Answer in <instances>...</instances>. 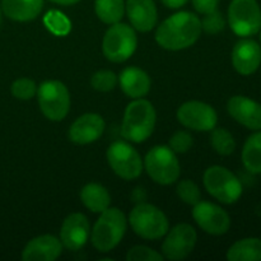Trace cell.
I'll list each match as a JSON object with an SVG mask.
<instances>
[{"mask_svg": "<svg viewBox=\"0 0 261 261\" xmlns=\"http://www.w3.org/2000/svg\"><path fill=\"white\" fill-rule=\"evenodd\" d=\"M193 145V137L188 132H177L171 137L170 148L175 153H186Z\"/></svg>", "mask_w": 261, "mask_h": 261, "instance_id": "33", "label": "cell"}, {"mask_svg": "<svg viewBox=\"0 0 261 261\" xmlns=\"http://www.w3.org/2000/svg\"><path fill=\"white\" fill-rule=\"evenodd\" d=\"M177 120L189 129L212 132L216 127L218 116L211 105L200 101H189L178 109Z\"/></svg>", "mask_w": 261, "mask_h": 261, "instance_id": "12", "label": "cell"}, {"mask_svg": "<svg viewBox=\"0 0 261 261\" xmlns=\"http://www.w3.org/2000/svg\"><path fill=\"white\" fill-rule=\"evenodd\" d=\"M137 46L138 37L134 28L119 22L112 24L105 33L102 51L112 63H122L135 53Z\"/></svg>", "mask_w": 261, "mask_h": 261, "instance_id": "6", "label": "cell"}, {"mask_svg": "<svg viewBox=\"0 0 261 261\" xmlns=\"http://www.w3.org/2000/svg\"><path fill=\"white\" fill-rule=\"evenodd\" d=\"M193 217L198 226L206 233L221 236L228 232L231 218L224 209L209 201H199L194 205Z\"/></svg>", "mask_w": 261, "mask_h": 261, "instance_id": "13", "label": "cell"}, {"mask_svg": "<svg viewBox=\"0 0 261 261\" xmlns=\"http://www.w3.org/2000/svg\"><path fill=\"white\" fill-rule=\"evenodd\" d=\"M161 2L170 9H178V8L184 7L189 0H161Z\"/></svg>", "mask_w": 261, "mask_h": 261, "instance_id": "35", "label": "cell"}, {"mask_svg": "<svg viewBox=\"0 0 261 261\" xmlns=\"http://www.w3.org/2000/svg\"><path fill=\"white\" fill-rule=\"evenodd\" d=\"M211 144L218 154L229 155L236 149V142L231 133L223 127H214L211 135Z\"/></svg>", "mask_w": 261, "mask_h": 261, "instance_id": "26", "label": "cell"}, {"mask_svg": "<svg viewBox=\"0 0 261 261\" xmlns=\"http://www.w3.org/2000/svg\"><path fill=\"white\" fill-rule=\"evenodd\" d=\"M126 217L120 209L107 208L97 219L91 232L92 245L101 252H109L121 242L126 232Z\"/></svg>", "mask_w": 261, "mask_h": 261, "instance_id": "3", "label": "cell"}, {"mask_svg": "<svg viewBox=\"0 0 261 261\" xmlns=\"http://www.w3.org/2000/svg\"><path fill=\"white\" fill-rule=\"evenodd\" d=\"M155 110L149 101L137 98L126 106L121 125L124 139L142 143L152 135L155 126Z\"/></svg>", "mask_w": 261, "mask_h": 261, "instance_id": "2", "label": "cell"}, {"mask_svg": "<svg viewBox=\"0 0 261 261\" xmlns=\"http://www.w3.org/2000/svg\"><path fill=\"white\" fill-rule=\"evenodd\" d=\"M63 244L55 236L42 234L31 240L22 251L24 261H54L61 255Z\"/></svg>", "mask_w": 261, "mask_h": 261, "instance_id": "19", "label": "cell"}, {"mask_svg": "<svg viewBox=\"0 0 261 261\" xmlns=\"http://www.w3.org/2000/svg\"><path fill=\"white\" fill-rule=\"evenodd\" d=\"M107 161L117 176L124 180H134L143 171L140 154L134 147L124 140L114 142L107 149Z\"/></svg>", "mask_w": 261, "mask_h": 261, "instance_id": "10", "label": "cell"}, {"mask_svg": "<svg viewBox=\"0 0 261 261\" xmlns=\"http://www.w3.org/2000/svg\"><path fill=\"white\" fill-rule=\"evenodd\" d=\"M43 8V0H3L2 9L9 19L28 22L38 17Z\"/></svg>", "mask_w": 261, "mask_h": 261, "instance_id": "21", "label": "cell"}, {"mask_svg": "<svg viewBox=\"0 0 261 261\" xmlns=\"http://www.w3.org/2000/svg\"><path fill=\"white\" fill-rule=\"evenodd\" d=\"M81 200L93 213H102L111 204V196L103 186L92 182L81 190Z\"/></svg>", "mask_w": 261, "mask_h": 261, "instance_id": "22", "label": "cell"}, {"mask_svg": "<svg viewBox=\"0 0 261 261\" xmlns=\"http://www.w3.org/2000/svg\"><path fill=\"white\" fill-rule=\"evenodd\" d=\"M45 23L47 28H50L54 33H58V35H64L70 30V22L66 19L65 15L56 12V10H53V12L46 14Z\"/></svg>", "mask_w": 261, "mask_h": 261, "instance_id": "31", "label": "cell"}, {"mask_svg": "<svg viewBox=\"0 0 261 261\" xmlns=\"http://www.w3.org/2000/svg\"><path fill=\"white\" fill-rule=\"evenodd\" d=\"M229 115L250 130H261V105L245 96H234L227 103Z\"/></svg>", "mask_w": 261, "mask_h": 261, "instance_id": "16", "label": "cell"}, {"mask_svg": "<svg viewBox=\"0 0 261 261\" xmlns=\"http://www.w3.org/2000/svg\"><path fill=\"white\" fill-rule=\"evenodd\" d=\"M37 99L42 114L51 121H61L70 110V94L65 84L46 81L37 88Z\"/></svg>", "mask_w": 261, "mask_h": 261, "instance_id": "8", "label": "cell"}, {"mask_svg": "<svg viewBox=\"0 0 261 261\" xmlns=\"http://www.w3.org/2000/svg\"><path fill=\"white\" fill-rule=\"evenodd\" d=\"M96 14L106 24H115L122 19L125 13L124 0H96Z\"/></svg>", "mask_w": 261, "mask_h": 261, "instance_id": "25", "label": "cell"}, {"mask_svg": "<svg viewBox=\"0 0 261 261\" xmlns=\"http://www.w3.org/2000/svg\"><path fill=\"white\" fill-rule=\"evenodd\" d=\"M127 261H162L163 255L147 246H134L127 251Z\"/></svg>", "mask_w": 261, "mask_h": 261, "instance_id": "32", "label": "cell"}, {"mask_svg": "<svg viewBox=\"0 0 261 261\" xmlns=\"http://www.w3.org/2000/svg\"><path fill=\"white\" fill-rule=\"evenodd\" d=\"M201 33V20L190 12H178L161 23L155 41L161 47L171 51L184 50L198 41Z\"/></svg>", "mask_w": 261, "mask_h": 261, "instance_id": "1", "label": "cell"}, {"mask_svg": "<svg viewBox=\"0 0 261 261\" xmlns=\"http://www.w3.org/2000/svg\"><path fill=\"white\" fill-rule=\"evenodd\" d=\"M91 234V227L87 217L82 213L68 216L61 226L60 241L70 251H78L87 244Z\"/></svg>", "mask_w": 261, "mask_h": 261, "instance_id": "14", "label": "cell"}, {"mask_svg": "<svg viewBox=\"0 0 261 261\" xmlns=\"http://www.w3.org/2000/svg\"><path fill=\"white\" fill-rule=\"evenodd\" d=\"M10 91H12V94L15 98L27 101V99L33 98L36 96V93H37V86H36V83L32 79L19 78L13 82L12 87H10Z\"/></svg>", "mask_w": 261, "mask_h": 261, "instance_id": "28", "label": "cell"}, {"mask_svg": "<svg viewBox=\"0 0 261 261\" xmlns=\"http://www.w3.org/2000/svg\"><path fill=\"white\" fill-rule=\"evenodd\" d=\"M177 195L184 203L189 204V205H195L200 201L201 194L199 190L198 185L191 180H182L177 185Z\"/></svg>", "mask_w": 261, "mask_h": 261, "instance_id": "27", "label": "cell"}, {"mask_svg": "<svg viewBox=\"0 0 261 261\" xmlns=\"http://www.w3.org/2000/svg\"><path fill=\"white\" fill-rule=\"evenodd\" d=\"M125 12L133 27L140 32H149L157 24L154 0H126Z\"/></svg>", "mask_w": 261, "mask_h": 261, "instance_id": "18", "label": "cell"}, {"mask_svg": "<svg viewBox=\"0 0 261 261\" xmlns=\"http://www.w3.org/2000/svg\"><path fill=\"white\" fill-rule=\"evenodd\" d=\"M50 2L55 3V4H60V5H73L79 3L81 0H50Z\"/></svg>", "mask_w": 261, "mask_h": 261, "instance_id": "37", "label": "cell"}, {"mask_svg": "<svg viewBox=\"0 0 261 261\" xmlns=\"http://www.w3.org/2000/svg\"><path fill=\"white\" fill-rule=\"evenodd\" d=\"M120 87L130 98H142L150 91V78L144 70L129 66L120 74Z\"/></svg>", "mask_w": 261, "mask_h": 261, "instance_id": "20", "label": "cell"}, {"mask_svg": "<svg viewBox=\"0 0 261 261\" xmlns=\"http://www.w3.org/2000/svg\"><path fill=\"white\" fill-rule=\"evenodd\" d=\"M228 23L240 37H250L261 30V9L256 0H232L228 8Z\"/></svg>", "mask_w": 261, "mask_h": 261, "instance_id": "9", "label": "cell"}, {"mask_svg": "<svg viewBox=\"0 0 261 261\" xmlns=\"http://www.w3.org/2000/svg\"><path fill=\"white\" fill-rule=\"evenodd\" d=\"M132 199H133V201H135V203H138V204L143 203L145 199V191L140 188L135 189L134 193H133V195H132Z\"/></svg>", "mask_w": 261, "mask_h": 261, "instance_id": "36", "label": "cell"}, {"mask_svg": "<svg viewBox=\"0 0 261 261\" xmlns=\"http://www.w3.org/2000/svg\"><path fill=\"white\" fill-rule=\"evenodd\" d=\"M227 259L229 261H260L261 240L249 237L234 242L227 251Z\"/></svg>", "mask_w": 261, "mask_h": 261, "instance_id": "23", "label": "cell"}, {"mask_svg": "<svg viewBox=\"0 0 261 261\" xmlns=\"http://www.w3.org/2000/svg\"><path fill=\"white\" fill-rule=\"evenodd\" d=\"M232 64L241 75H251L259 69L261 64V47L251 38L237 41L232 50Z\"/></svg>", "mask_w": 261, "mask_h": 261, "instance_id": "15", "label": "cell"}, {"mask_svg": "<svg viewBox=\"0 0 261 261\" xmlns=\"http://www.w3.org/2000/svg\"><path fill=\"white\" fill-rule=\"evenodd\" d=\"M105 121L97 114H84L71 124L69 139L79 145L93 143L103 134Z\"/></svg>", "mask_w": 261, "mask_h": 261, "instance_id": "17", "label": "cell"}, {"mask_svg": "<svg viewBox=\"0 0 261 261\" xmlns=\"http://www.w3.org/2000/svg\"><path fill=\"white\" fill-rule=\"evenodd\" d=\"M191 2H193L196 12L201 13V14H208V13L213 12L219 4V0H191Z\"/></svg>", "mask_w": 261, "mask_h": 261, "instance_id": "34", "label": "cell"}, {"mask_svg": "<svg viewBox=\"0 0 261 261\" xmlns=\"http://www.w3.org/2000/svg\"><path fill=\"white\" fill-rule=\"evenodd\" d=\"M224 25H226V20L222 13L217 9L205 14V17L201 20V30H204L209 35H217L224 30Z\"/></svg>", "mask_w": 261, "mask_h": 261, "instance_id": "30", "label": "cell"}, {"mask_svg": "<svg viewBox=\"0 0 261 261\" xmlns=\"http://www.w3.org/2000/svg\"><path fill=\"white\" fill-rule=\"evenodd\" d=\"M145 170L154 182L171 185L180 177V162L176 153L166 145L153 147L144 160Z\"/></svg>", "mask_w": 261, "mask_h": 261, "instance_id": "5", "label": "cell"}, {"mask_svg": "<svg viewBox=\"0 0 261 261\" xmlns=\"http://www.w3.org/2000/svg\"><path fill=\"white\" fill-rule=\"evenodd\" d=\"M116 74L110 70H99L93 74L91 79V84L96 91L110 92L116 87L117 84Z\"/></svg>", "mask_w": 261, "mask_h": 261, "instance_id": "29", "label": "cell"}, {"mask_svg": "<svg viewBox=\"0 0 261 261\" xmlns=\"http://www.w3.org/2000/svg\"><path fill=\"white\" fill-rule=\"evenodd\" d=\"M242 162L249 172L261 173V130L247 138L242 149Z\"/></svg>", "mask_w": 261, "mask_h": 261, "instance_id": "24", "label": "cell"}, {"mask_svg": "<svg viewBox=\"0 0 261 261\" xmlns=\"http://www.w3.org/2000/svg\"><path fill=\"white\" fill-rule=\"evenodd\" d=\"M204 186L223 204H233L241 198L242 184L234 173L222 166H212L204 173Z\"/></svg>", "mask_w": 261, "mask_h": 261, "instance_id": "7", "label": "cell"}, {"mask_svg": "<svg viewBox=\"0 0 261 261\" xmlns=\"http://www.w3.org/2000/svg\"><path fill=\"white\" fill-rule=\"evenodd\" d=\"M196 231L188 223H180L168 232L162 244L163 257L168 260L186 259L196 245Z\"/></svg>", "mask_w": 261, "mask_h": 261, "instance_id": "11", "label": "cell"}, {"mask_svg": "<svg viewBox=\"0 0 261 261\" xmlns=\"http://www.w3.org/2000/svg\"><path fill=\"white\" fill-rule=\"evenodd\" d=\"M0 25H2V10H0Z\"/></svg>", "mask_w": 261, "mask_h": 261, "instance_id": "38", "label": "cell"}, {"mask_svg": "<svg viewBox=\"0 0 261 261\" xmlns=\"http://www.w3.org/2000/svg\"><path fill=\"white\" fill-rule=\"evenodd\" d=\"M260 42H261V30H260Z\"/></svg>", "mask_w": 261, "mask_h": 261, "instance_id": "39", "label": "cell"}, {"mask_svg": "<svg viewBox=\"0 0 261 261\" xmlns=\"http://www.w3.org/2000/svg\"><path fill=\"white\" fill-rule=\"evenodd\" d=\"M130 226L138 236L145 240H158L168 232L170 224L166 214L152 204L140 203L129 216Z\"/></svg>", "mask_w": 261, "mask_h": 261, "instance_id": "4", "label": "cell"}]
</instances>
